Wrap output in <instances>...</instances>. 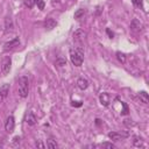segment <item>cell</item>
Returning a JSON list of instances; mask_svg holds the SVG:
<instances>
[{
	"label": "cell",
	"mask_w": 149,
	"mask_h": 149,
	"mask_svg": "<svg viewBox=\"0 0 149 149\" xmlns=\"http://www.w3.org/2000/svg\"><path fill=\"white\" fill-rule=\"evenodd\" d=\"M106 33H107V34H108V36H109V37H111V38H112V37H113V36H114V35H113V33H112V31H111V30H109V29H108V28H107V29H106Z\"/></svg>",
	"instance_id": "4316f807"
},
{
	"label": "cell",
	"mask_w": 149,
	"mask_h": 149,
	"mask_svg": "<svg viewBox=\"0 0 149 149\" xmlns=\"http://www.w3.org/2000/svg\"><path fill=\"white\" fill-rule=\"evenodd\" d=\"M65 64H66V63H65V59L59 58V59L56 61V65H58V66H63V65H65Z\"/></svg>",
	"instance_id": "603a6c76"
},
{
	"label": "cell",
	"mask_w": 149,
	"mask_h": 149,
	"mask_svg": "<svg viewBox=\"0 0 149 149\" xmlns=\"http://www.w3.org/2000/svg\"><path fill=\"white\" fill-rule=\"evenodd\" d=\"M72 106H74V107H80V106H81V101H72Z\"/></svg>",
	"instance_id": "484cf974"
},
{
	"label": "cell",
	"mask_w": 149,
	"mask_h": 149,
	"mask_svg": "<svg viewBox=\"0 0 149 149\" xmlns=\"http://www.w3.org/2000/svg\"><path fill=\"white\" fill-rule=\"evenodd\" d=\"M133 144H134L135 147H144L142 139H141V137H139V136H134V140H133Z\"/></svg>",
	"instance_id": "2e32d148"
},
{
	"label": "cell",
	"mask_w": 149,
	"mask_h": 149,
	"mask_svg": "<svg viewBox=\"0 0 149 149\" xmlns=\"http://www.w3.org/2000/svg\"><path fill=\"white\" fill-rule=\"evenodd\" d=\"M139 98H140V100L143 102V104H148L149 102V95H148V93L147 92H144V91H141V92H139Z\"/></svg>",
	"instance_id": "9a60e30c"
},
{
	"label": "cell",
	"mask_w": 149,
	"mask_h": 149,
	"mask_svg": "<svg viewBox=\"0 0 149 149\" xmlns=\"http://www.w3.org/2000/svg\"><path fill=\"white\" fill-rule=\"evenodd\" d=\"M33 1H34V3H37V2L40 1V0H33Z\"/></svg>",
	"instance_id": "f1b7e54d"
},
{
	"label": "cell",
	"mask_w": 149,
	"mask_h": 149,
	"mask_svg": "<svg viewBox=\"0 0 149 149\" xmlns=\"http://www.w3.org/2000/svg\"><path fill=\"white\" fill-rule=\"evenodd\" d=\"M128 136V133H120V132H111L108 133V137L113 141H121Z\"/></svg>",
	"instance_id": "277c9868"
},
{
	"label": "cell",
	"mask_w": 149,
	"mask_h": 149,
	"mask_svg": "<svg viewBox=\"0 0 149 149\" xmlns=\"http://www.w3.org/2000/svg\"><path fill=\"white\" fill-rule=\"evenodd\" d=\"M36 146H37V147H40V148H44V144H43V143H41L40 141H38V142H36Z\"/></svg>",
	"instance_id": "83f0119b"
},
{
	"label": "cell",
	"mask_w": 149,
	"mask_h": 149,
	"mask_svg": "<svg viewBox=\"0 0 149 149\" xmlns=\"http://www.w3.org/2000/svg\"><path fill=\"white\" fill-rule=\"evenodd\" d=\"M26 122L29 125V126H34L36 123V116L34 115L33 112H28L27 115H26Z\"/></svg>",
	"instance_id": "8fae6325"
},
{
	"label": "cell",
	"mask_w": 149,
	"mask_h": 149,
	"mask_svg": "<svg viewBox=\"0 0 149 149\" xmlns=\"http://www.w3.org/2000/svg\"><path fill=\"white\" fill-rule=\"evenodd\" d=\"M70 59L74 66H80L84 61L83 51L79 49H71L70 50Z\"/></svg>",
	"instance_id": "7a4b0ae2"
},
{
	"label": "cell",
	"mask_w": 149,
	"mask_h": 149,
	"mask_svg": "<svg viewBox=\"0 0 149 149\" xmlns=\"http://www.w3.org/2000/svg\"><path fill=\"white\" fill-rule=\"evenodd\" d=\"M84 14H85V10H84V9H78V10L74 13V19H76V20H79L81 16H84Z\"/></svg>",
	"instance_id": "d6986e66"
},
{
	"label": "cell",
	"mask_w": 149,
	"mask_h": 149,
	"mask_svg": "<svg viewBox=\"0 0 149 149\" xmlns=\"http://www.w3.org/2000/svg\"><path fill=\"white\" fill-rule=\"evenodd\" d=\"M13 30V21L9 16H7L5 19V31L8 33V31H12Z\"/></svg>",
	"instance_id": "5bb4252c"
},
{
	"label": "cell",
	"mask_w": 149,
	"mask_h": 149,
	"mask_svg": "<svg viewBox=\"0 0 149 149\" xmlns=\"http://www.w3.org/2000/svg\"><path fill=\"white\" fill-rule=\"evenodd\" d=\"M143 28V24L137 20V19H133L130 22V29L134 31H141Z\"/></svg>",
	"instance_id": "52a82bcc"
},
{
	"label": "cell",
	"mask_w": 149,
	"mask_h": 149,
	"mask_svg": "<svg viewBox=\"0 0 149 149\" xmlns=\"http://www.w3.org/2000/svg\"><path fill=\"white\" fill-rule=\"evenodd\" d=\"M77 86L80 88V90H86L87 88V86H88V81H87V79H85V78H79L78 80H77Z\"/></svg>",
	"instance_id": "7c38bea8"
},
{
	"label": "cell",
	"mask_w": 149,
	"mask_h": 149,
	"mask_svg": "<svg viewBox=\"0 0 149 149\" xmlns=\"http://www.w3.org/2000/svg\"><path fill=\"white\" fill-rule=\"evenodd\" d=\"M121 105L123 106V112H121V114H127L128 113V107L126 106V104L123 101H121Z\"/></svg>",
	"instance_id": "cb8c5ba5"
},
{
	"label": "cell",
	"mask_w": 149,
	"mask_h": 149,
	"mask_svg": "<svg viewBox=\"0 0 149 149\" xmlns=\"http://www.w3.org/2000/svg\"><path fill=\"white\" fill-rule=\"evenodd\" d=\"M28 92H29V80L26 76H22L19 79V95L21 98H26L28 97Z\"/></svg>",
	"instance_id": "6da1fadb"
},
{
	"label": "cell",
	"mask_w": 149,
	"mask_h": 149,
	"mask_svg": "<svg viewBox=\"0 0 149 149\" xmlns=\"http://www.w3.org/2000/svg\"><path fill=\"white\" fill-rule=\"evenodd\" d=\"M19 44H20V38H19V37H14L13 40H10L9 42H6V43L3 44V50H5V51L12 50L13 48L19 47Z\"/></svg>",
	"instance_id": "5b68a950"
},
{
	"label": "cell",
	"mask_w": 149,
	"mask_h": 149,
	"mask_svg": "<svg viewBox=\"0 0 149 149\" xmlns=\"http://www.w3.org/2000/svg\"><path fill=\"white\" fill-rule=\"evenodd\" d=\"M10 64H12V61L9 57H5L3 61H2V64H1V72L3 76L8 74L9 71H10Z\"/></svg>",
	"instance_id": "3957f363"
},
{
	"label": "cell",
	"mask_w": 149,
	"mask_h": 149,
	"mask_svg": "<svg viewBox=\"0 0 149 149\" xmlns=\"http://www.w3.org/2000/svg\"><path fill=\"white\" fill-rule=\"evenodd\" d=\"M47 147L50 148V149H56V148L58 147V144H57L54 140H48V141H47Z\"/></svg>",
	"instance_id": "ac0fdd59"
},
{
	"label": "cell",
	"mask_w": 149,
	"mask_h": 149,
	"mask_svg": "<svg viewBox=\"0 0 149 149\" xmlns=\"http://www.w3.org/2000/svg\"><path fill=\"white\" fill-rule=\"evenodd\" d=\"M99 99H100V102H101L104 106H108V105H109V94H108V93H106V92L101 93L100 97H99Z\"/></svg>",
	"instance_id": "4fadbf2b"
},
{
	"label": "cell",
	"mask_w": 149,
	"mask_h": 149,
	"mask_svg": "<svg viewBox=\"0 0 149 149\" xmlns=\"http://www.w3.org/2000/svg\"><path fill=\"white\" fill-rule=\"evenodd\" d=\"M9 93V84H2L0 86V98L5 99Z\"/></svg>",
	"instance_id": "9c48e42d"
},
{
	"label": "cell",
	"mask_w": 149,
	"mask_h": 149,
	"mask_svg": "<svg viewBox=\"0 0 149 149\" xmlns=\"http://www.w3.org/2000/svg\"><path fill=\"white\" fill-rule=\"evenodd\" d=\"M14 126H15V121H14V116L9 115L6 121H5V129L8 132V133H12L13 129H14Z\"/></svg>",
	"instance_id": "8992f818"
},
{
	"label": "cell",
	"mask_w": 149,
	"mask_h": 149,
	"mask_svg": "<svg viewBox=\"0 0 149 149\" xmlns=\"http://www.w3.org/2000/svg\"><path fill=\"white\" fill-rule=\"evenodd\" d=\"M132 2H133L134 6H136V7L141 8V9H143V2H142V0H132Z\"/></svg>",
	"instance_id": "ffe728a7"
},
{
	"label": "cell",
	"mask_w": 149,
	"mask_h": 149,
	"mask_svg": "<svg viewBox=\"0 0 149 149\" xmlns=\"http://www.w3.org/2000/svg\"><path fill=\"white\" fill-rule=\"evenodd\" d=\"M37 7H38L40 9H43V8H44V1H43V0H40V1L37 2Z\"/></svg>",
	"instance_id": "d4e9b609"
},
{
	"label": "cell",
	"mask_w": 149,
	"mask_h": 149,
	"mask_svg": "<svg viewBox=\"0 0 149 149\" xmlns=\"http://www.w3.org/2000/svg\"><path fill=\"white\" fill-rule=\"evenodd\" d=\"M101 147H104V148H109V149H114V148H115V146H114L113 143H109V142H104V143H101Z\"/></svg>",
	"instance_id": "44dd1931"
},
{
	"label": "cell",
	"mask_w": 149,
	"mask_h": 149,
	"mask_svg": "<svg viewBox=\"0 0 149 149\" xmlns=\"http://www.w3.org/2000/svg\"><path fill=\"white\" fill-rule=\"evenodd\" d=\"M116 58H118V59H119V62H121L122 64H125V63H126V56H125V54H122V52L118 51V52H116Z\"/></svg>",
	"instance_id": "e0dca14e"
},
{
	"label": "cell",
	"mask_w": 149,
	"mask_h": 149,
	"mask_svg": "<svg viewBox=\"0 0 149 149\" xmlns=\"http://www.w3.org/2000/svg\"><path fill=\"white\" fill-rule=\"evenodd\" d=\"M56 26H57V22H56L54 19H51V17H48V19L44 21V27H45L48 30L54 29Z\"/></svg>",
	"instance_id": "30bf717a"
},
{
	"label": "cell",
	"mask_w": 149,
	"mask_h": 149,
	"mask_svg": "<svg viewBox=\"0 0 149 149\" xmlns=\"http://www.w3.org/2000/svg\"><path fill=\"white\" fill-rule=\"evenodd\" d=\"M23 2H24V6H27L28 8H33V6H34V1L33 0H24Z\"/></svg>",
	"instance_id": "7402d4cb"
},
{
	"label": "cell",
	"mask_w": 149,
	"mask_h": 149,
	"mask_svg": "<svg viewBox=\"0 0 149 149\" xmlns=\"http://www.w3.org/2000/svg\"><path fill=\"white\" fill-rule=\"evenodd\" d=\"M85 37H86V33L83 31L81 29H78V30L73 34V40L77 41V42H83Z\"/></svg>",
	"instance_id": "ba28073f"
}]
</instances>
